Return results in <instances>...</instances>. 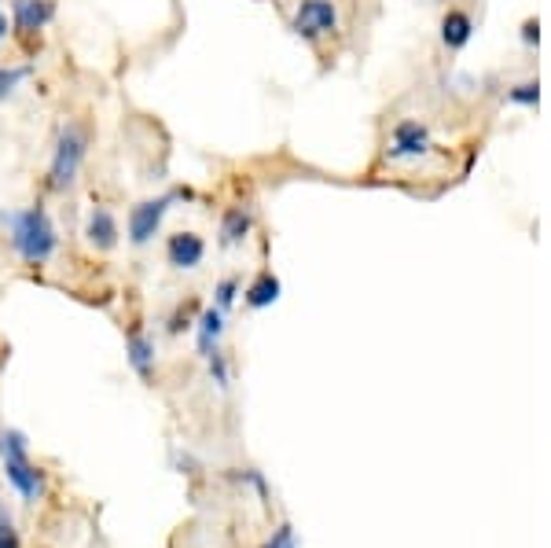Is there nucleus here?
Segmentation results:
<instances>
[{
  "label": "nucleus",
  "mask_w": 551,
  "mask_h": 548,
  "mask_svg": "<svg viewBox=\"0 0 551 548\" xmlns=\"http://www.w3.org/2000/svg\"><path fill=\"white\" fill-rule=\"evenodd\" d=\"M125 357H129V368H133L140 379L155 376V339L144 335L140 324H133L129 335H125Z\"/></svg>",
  "instance_id": "nucleus-9"
},
{
  "label": "nucleus",
  "mask_w": 551,
  "mask_h": 548,
  "mask_svg": "<svg viewBox=\"0 0 551 548\" xmlns=\"http://www.w3.org/2000/svg\"><path fill=\"white\" fill-rule=\"evenodd\" d=\"M56 19V0H12V30L19 37H37Z\"/></svg>",
  "instance_id": "nucleus-6"
},
{
  "label": "nucleus",
  "mask_w": 551,
  "mask_h": 548,
  "mask_svg": "<svg viewBox=\"0 0 551 548\" xmlns=\"http://www.w3.org/2000/svg\"><path fill=\"white\" fill-rule=\"evenodd\" d=\"M0 548H23V541H19V534H15V526L4 508H0Z\"/></svg>",
  "instance_id": "nucleus-19"
},
{
  "label": "nucleus",
  "mask_w": 551,
  "mask_h": 548,
  "mask_svg": "<svg viewBox=\"0 0 551 548\" xmlns=\"http://www.w3.org/2000/svg\"><path fill=\"white\" fill-rule=\"evenodd\" d=\"M85 240H89L92 251H114L118 247V240H122V229H118V217H114L111 206L96 203L89 210V217H85Z\"/></svg>",
  "instance_id": "nucleus-7"
},
{
  "label": "nucleus",
  "mask_w": 551,
  "mask_h": 548,
  "mask_svg": "<svg viewBox=\"0 0 551 548\" xmlns=\"http://www.w3.org/2000/svg\"><path fill=\"white\" fill-rule=\"evenodd\" d=\"M338 30V8L331 0H302V8L294 15V34L305 41H316L324 34Z\"/></svg>",
  "instance_id": "nucleus-5"
},
{
  "label": "nucleus",
  "mask_w": 551,
  "mask_h": 548,
  "mask_svg": "<svg viewBox=\"0 0 551 548\" xmlns=\"http://www.w3.org/2000/svg\"><path fill=\"white\" fill-rule=\"evenodd\" d=\"M4 475H8V482H12L15 490L23 493L26 501H37V497L45 493V475H41V468H34V464H30V457L4 460Z\"/></svg>",
  "instance_id": "nucleus-10"
},
{
  "label": "nucleus",
  "mask_w": 551,
  "mask_h": 548,
  "mask_svg": "<svg viewBox=\"0 0 551 548\" xmlns=\"http://www.w3.org/2000/svg\"><path fill=\"white\" fill-rule=\"evenodd\" d=\"M206 365H210V379H214L217 387L225 390L228 387V361H225V354H221V350H214V354L206 357Z\"/></svg>",
  "instance_id": "nucleus-17"
},
{
  "label": "nucleus",
  "mask_w": 551,
  "mask_h": 548,
  "mask_svg": "<svg viewBox=\"0 0 551 548\" xmlns=\"http://www.w3.org/2000/svg\"><path fill=\"white\" fill-rule=\"evenodd\" d=\"M261 548H298V537H294V526L283 523L280 530H276V534H272L269 541H265V545H261Z\"/></svg>",
  "instance_id": "nucleus-20"
},
{
  "label": "nucleus",
  "mask_w": 551,
  "mask_h": 548,
  "mask_svg": "<svg viewBox=\"0 0 551 548\" xmlns=\"http://www.w3.org/2000/svg\"><path fill=\"white\" fill-rule=\"evenodd\" d=\"M92 129L85 122H67L59 129L56 151H52V166H48V188L52 192H67L78 181L81 166L89 159Z\"/></svg>",
  "instance_id": "nucleus-2"
},
{
  "label": "nucleus",
  "mask_w": 551,
  "mask_h": 548,
  "mask_svg": "<svg viewBox=\"0 0 551 548\" xmlns=\"http://www.w3.org/2000/svg\"><path fill=\"white\" fill-rule=\"evenodd\" d=\"M236 295H239V280L236 276H225V280L214 287V306L221 309V313H228V309L236 306Z\"/></svg>",
  "instance_id": "nucleus-16"
},
{
  "label": "nucleus",
  "mask_w": 551,
  "mask_h": 548,
  "mask_svg": "<svg viewBox=\"0 0 551 548\" xmlns=\"http://www.w3.org/2000/svg\"><path fill=\"white\" fill-rule=\"evenodd\" d=\"M537 81H526V85H515V89L507 92V100L511 103H522V107H533V103H537Z\"/></svg>",
  "instance_id": "nucleus-18"
},
{
  "label": "nucleus",
  "mask_w": 551,
  "mask_h": 548,
  "mask_svg": "<svg viewBox=\"0 0 551 548\" xmlns=\"http://www.w3.org/2000/svg\"><path fill=\"white\" fill-rule=\"evenodd\" d=\"M471 34H474V23H471V15L467 12H449L445 15V23H441V41H445L452 52L467 45Z\"/></svg>",
  "instance_id": "nucleus-14"
},
{
  "label": "nucleus",
  "mask_w": 551,
  "mask_h": 548,
  "mask_svg": "<svg viewBox=\"0 0 551 548\" xmlns=\"http://www.w3.org/2000/svg\"><path fill=\"white\" fill-rule=\"evenodd\" d=\"M206 258V243L199 232H173L166 240V262L173 269H195Z\"/></svg>",
  "instance_id": "nucleus-8"
},
{
  "label": "nucleus",
  "mask_w": 551,
  "mask_h": 548,
  "mask_svg": "<svg viewBox=\"0 0 551 548\" xmlns=\"http://www.w3.org/2000/svg\"><path fill=\"white\" fill-rule=\"evenodd\" d=\"M434 140H430V129L419 122V118H405L397 122L394 133H390V148H386V159L390 162H416L423 155H430Z\"/></svg>",
  "instance_id": "nucleus-4"
},
{
  "label": "nucleus",
  "mask_w": 551,
  "mask_h": 548,
  "mask_svg": "<svg viewBox=\"0 0 551 548\" xmlns=\"http://www.w3.org/2000/svg\"><path fill=\"white\" fill-rule=\"evenodd\" d=\"M184 328H195L192 324V313H184V306L173 313V320H169V335H180Z\"/></svg>",
  "instance_id": "nucleus-21"
},
{
  "label": "nucleus",
  "mask_w": 551,
  "mask_h": 548,
  "mask_svg": "<svg viewBox=\"0 0 551 548\" xmlns=\"http://www.w3.org/2000/svg\"><path fill=\"white\" fill-rule=\"evenodd\" d=\"M173 203H177V199H173V192L136 203L133 210H129V225H125V229H129V243H133V247H147V243L155 240Z\"/></svg>",
  "instance_id": "nucleus-3"
},
{
  "label": "nucleus",
  "mask_w": 551,
  "mask_h": 548,
  "mask_svg": "<svg viewBox=\"0 0 551 548\" xmlns=\"http://www.w3.org/2000/svg\"><path fill=\"white\" fill-rule=\"evenodd\" d=\"M280 291H283V287H280V280H276V276L261 273L258 280H254V284L243 291V302H247L250 309H269L272 302L280 298Z\"/></svg>",
  "instance_id": "nucleus-13"
},
{
  "label": "nucleus",
  "mask_w": 551,
  "mask_h": 548,
  "mask_svg": "<svg viewBox=\"0 0 551 548\" xmlns=\"http://www.w3.org/2000/svg\"><path fill=\"white\" fill-rule=\"evenodd\" d=\"M195 335H199V357H210L214 350H221V335H225V313L217 306L203 309L195 320Z\"/></svg>",
  "instance_id": "nucleus-12"
},
{
  "label": "nucleus",
  "mask_w": 551,
  "mask_h": 548,
  "mask_svg": "<svg viewBox=\"0 0 551 548\" xmlns=\"http://www.w3.org/2000/svg\"><path fill=\"white\" fill-rule=\"evenodd\" d=\"M250 229H254V214H250V206H228L225 214H221V247H239V243L247 240Z\"/></svg>",
  "instance_id": "nucleus-11"
},
{
  "label": "nucleus",
  "mask_w": 551,
  "mask_h": 548,
  "mask_svg": "<svg viewBox=\"0 0 551 548\" xmlns=\"http://www.w3.org/2000/svg\"><path fill=\"white\" fill-rule=\"evenodd\" d=\"M30 74V67H4L0 63V103L4 100H12V92L19 89V81Z\"/></svg>",
  "instance_id": "nucleus-15"
},
{
  "label": "nucleus",
  "mask_w": 551,
  "mask_h": 548,
  "mask_svg": "<svg viewBox=\"0 0 551 548\" xmlns=\"http://www.w3.org/2000/svg\"><path fill=\"white\" fill-rule=\"evenodd\" d=\"M0 229H8V240L26 265H45L59 247V232L41 203L0 214Z\"/></svg>",
  "instance_id": "nucleus-1"
},
{
  "label": "nucleus",
  "mask_w": 551,
  "mask_h": 548,
  "mask_svg": "<svg viewBox=\"0 0 551 548\" xmlns=\"http://www.w3.org/2000/svg\"><path fill=\"white\" fill-rule=\"evenodd\" d=\"M8 30H12V23H8V15L0 12V45H4V41H8Z\"/></svg>",
  "instance_id": "nucleus-22"
}]
</instances>
